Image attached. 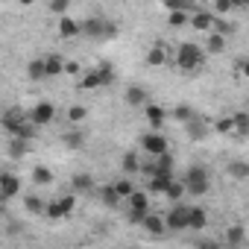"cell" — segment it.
Returning <instances> with one entry per match:
<instances>
[{
	"label": "cell",
	"mask_w": 249,
	"mask_h": 249,
	"mask_svg": "<svg viewBox=\"0 0 249 249\" xmlns=\"http://www.w3.org/2000/svg\"><path fill=\"white\" fill-rule=\"evenodd\" d=\"M185 196H188V188H185V182H176V179H173L170 188L164 191V199H170V202H182Z\"/></svg>",
	"instance_id": "obj_29"
},
{
	"label": "cell",
	"mask_w": 249,
	"mask_h": 249,
	"mask_svg": "<svg viewBox=\"0 0 249 249\" xmlns=\"http://www.w3.org/2000/svg\"><path fill=\"white\" fill-rule=\"evenodd\" d=\"M65 62H68V59H62L59 53H47V56H44L47 76H59V73H65Z\"/></svg>",
	"instance_id": "obj_25"
},
{
	"label": "cell",
	"mask_w": 249,
	"mask_h": 249,
	"mask_svg": "<svg viewBox=\"0 0 249 249\" xmlns=\"http://www.w3.org/2000/svg\"><path fill=\"white\" fill-rule=\"evenodd\" d=\"M59 36L62 38H79L82 36V24L73 21L71 15H59Z\"/></svg>",
	"instance_id": "obj_13"
},
{
	"label": "cell",
	"mask_w": 249,
	"mask_h": 249,
	"mask_svg": "<svg viewBox=\"0 0 249 249\" xmlns=\"http://www.w3.org/2000/svg\"><path fill=\"white\" fill-rule=\"evenodd\" d=\"M234 71H237L240 76H246V79H249V56H243V59H237V65H234Z\"/></svg>",
	"instance_id": "obj_44"
},
{
	"label": "cell",
	"mask_w": 249,
	"mask_h": 249,
	"mask_svg": "<svg viewBox=\"0 0 249 249\" xmlns=\"http://www.w3.org/2000/svg\"><path fill=\"white\" fill-rule=\"evenodd\" d=\"M123 103L132 106V108H144L150 103V97H147V91L141 85H126V91H123Z\"/></svg>",
	"instance_id": "obj_10"
},
{
	"label": "cell",
	"mask_w": 249,
	"mask_h": 249,
	"mask_svg": "<svg viewBox=\"0 0 249 249\" xmlns=\"http://www.w3.org/2000/svg\"><path fill=\"white\" fill-rule=\"evenodd\" d=\"M27 76H30V79H36V82L50 79V76H47V65H44V59H33V62L27 65Z\"/></svg>",
	"instance_id": "obj_27"
},
{
	"label": "cell",
	"mask_w": 249,
	"mask_h": 249,
	"mask_svg": "<svg viewBox=\"0 0 249 249\" xmlns=\"http://www.w3.org/2000/svg\"><path fill=\"white\" fill-rule=\"evenodd\" d=\"M73 205H76V196L68 194V196H59V199H50L47 208H44V217L47 220H65L73 214Z\"/></svg>",
	"instance_id": "obj_4"
},
{
	"label": "cell",
	"mask_w": 249,
	"mask_h": 249,
	"mask_svg": "<svg viewBox=\"0 0 249 249\" xmlns=\"http://www.w3.org/2000/svg\"><path fill=\"white\" fill-rule=\"evenodd\" d=\"M170 182H173V170H156L153 176H150V194H161L164 196V191L170 188Z\"/></svg>",
	"instance_id": "obj_11"
},
{
	"label": "cell",
	"mask_w": 249,
	"mask_h": 249,
	"mask_svg": "<svg viewBox=\"0 0 249 249\" xmlns=\"http://www.w3.org/2000/svg\"><path fill=\"white\" fill-rule=\"evenodd\" d=\"M114 188H117V194H120L123 199H129V196L135 194V185H132L129 179H117V182H114Z\"/></svg>",
	"instance_id": "obj_37"
},
{
	"label": "cell",
	"mask_w": 249,
	"mask_h": 249,
	"mask_svg": "<svg viewBox=\"0 0 249 249\" xmlns=\"http://www.w3.org/2000/svg\"><path fill=\"white\" fill-rule=\"evenodd\" d=\"M188 220H191V205H185V202H173V208L164 214L167 231H185Z\"/></svg>",
	"instance_id": "obj_5"
},
{
	"label": "cell",
	"mask_w": 249,
	"mask_h": 249,
	"mask_svg": "<svg viewBox=\"0 0 249 249\" xmlns=\"http://www.w3.org/2000/svg\"><path fill=\"white\" fill-rule=\"evenodd\" d=\"M185 129H188V138H191V141H202V138H205V135H208L214 126H208L205 120L194 117V120H188V123H185Z\"/></svg>",
	"instance_id": "obj_16"
},
{
	"label": "cell",
	"mask_w": 249,
	"mask_h": 249,
	"mask_svg": "<svg viewBox=\"0 0 249 249\" xmlns=\"http://www.w3.org/2000/svg\"><path fill=\"white\" fill-rule=\"evenodd\" d=\"M185 188H188V196H194V199H199V196H205L208 191H211V179H208V170L202 167V164H194V167H188V173H185Z\"/></svg>",
	"instance_id": "obj_2"
},
{
	"label": "cell",
	"mask_w": 249,
	"mask_h": 249,
	"mask_svg": "<svg viewBox=\"0 0 249 249\" xmlns=\"http://www.w3.org/2000/svg\"><path fill=\"white\" fill-rule=\"evenodd\" d=\"M147 65H150V68L170 65V53H167V47H164L161 41H156V44L150 47V53H147Z\"/></svg>",
	"instance_id": "obj_14"
},
{
	"label": "cell",
	"mask_w": 249,
	"mask_h": 249,
	"mask_svg": "<svg viewBox=\"0 0 249 249\" xmlns=\"http://www.w3.org/2000/svg\"><path fill=\"white\" fill-rule=\"evenodd\" d=\"M100 202H103L106 208H117V205L123 202V196L117 194L114 185H106V188H100Z\"/></svg>",
	"instance_id": "obj_22"
},
{
	"label": "cell",
	"mask_w": 249,
	"mask_h": 249,
	"mask_svg": "<svg viewBox=\"0 0 249 249\" xmlns=\"http://www.w3.org/2000/svg\"><path fill=\"white\" fill-rule=\"evenodd\" d=\"M243 226H229V231H226V243H231V246H240L243 243Z\"/></svg>",
	"instance_id": "obj_36"
},
{
	"label": "cell",
	"mask_w": 249,
	"mask_h": 249,
	"mask_svg": "<svg viewBox=\"0 0 249 249\" xmlns=\"http://www.w3.org/2000/svg\"><path fill=\"white\" fill-rule=\"evenodd\" d=\"M62 144L68 150H82L85 147V132L82 129H68V132H62Z\"/></svg>",
	"instance_id": "obj_20"
},
{
	"label": "cell",
	"mask_w": 249,
	"mask_h": 249,
	"mask_svg": "<svg viewBox=\"0 0 249 249\" xmlns=\"http://www.w3.org/2000/svg\"><path fill=\"white\" fill-rule=\"evenodd\" d=\"M65 73L68 76H79V65L76 62H65Z\"/></svg>",
	"instance_id": "obj_45"
},
{
	"label": "cell",
	"mask_w": 249,
	"mask_h": 249,
	"mask_svg": "<svg viewBox=\"0 0 249 249\" xmlns=\"http://www.w3.org/2000/svg\"><path fill=\"white\" fill-rule=\"evenodd\" d=\"M53 117H56V106H53L50 100H41V103H36V106L30 108V120L36 123L38 129H41V126H50Z\"/></svg>",
	"instance_id": "obj_6"
},
{
	"label": "cell",
	"mask_w": 249,
	"mask_h": 249,
	"mask_svg": "<svg viewBox=\"0 0 249 249\" xmlns=\"http://www.w3.org/2000/svg\"><path fill=\"white\" fill-rule=\"evenodd\" d=\"M205 50H208V56H220L226 50V36L217 33V30H211L208 33V41H205Z\"/></svg>",
	"instance_id": "obj_19"
},
{
	"label": "cell",
	"mask_w": 249,
	"mask_h": 249,
	"mask_svg": "<svg viewBox=\"0 0 249 249\" xmlns=\"http://www.w3.org/2000/svg\"><path fill=\"white\" fill-rule=\"evenodd\" d=\"M231 9L237 12V9H246V0H231Z\"/></svg>",
	"instance_id": "obj_46"
},
{
	"label": "cell",
	"mask_w": 249,
	"mask_h": 249,
	"mask_svg": "<svg viewBox=\"0 0 249 249\" xmlns=\"http://www.w3.org/2000/svg\"><path fill=\"white\" fill-rule=\"evenodd\" d=\"M106 27H108L106 15H91L88 21H82V36L94 41H106Z\"/></svg>",
	"instance_id": "obj_7"
},
{
	"label": "cell",
	"mask_w": 249,
	"mask_h": 249,
	"mask_svg": "<svg viewBox=\"0 0 249 249\" xmlns=\"http://www.w3.org/2000/svg\"><path fill=\"white\" fill-rule=\"evenodd\" d=\"M144 114H147L150 129H164V120H167V114H164V108H161V106H156V103H147V106H144Z\"/></svg>",
	"instance_id": "obj_15"
},
{
	"label": "cell",
	"mask_w": 249,
	"mask_h": 249,
	"mask_svg": "<svg viewBox=\"0 0 249 249\" xmlns=\"http://www.w3.org/2000/svg\"><path fill=\"white\" fill-rule=\"evenodd\" d=\"M30 150H33V141L12 135V141H9V156L12 159H24V156H30Z\"/></svg>",
	"instance_id": "obj_21"
},
{
	"label": "cell",
	"mask_w": 249,
	"mask_h": 249,
	"mask_svg": "<svg viewBox=\"0 0 249 249\" xmlns=\"http://www.w3.org/2000/svg\"><path fill=\"white\" fill-rule=\"evenodd\" d=\"M79 88H82V91H94V88H106V82H103V73H100V68H94V71H88V73H82V76H79Z\"/></svg>",
	"instance_id": "obj_17"
},
{
	"label": "cell",
	"mask_w": 249,
	"mask_h": 249,
	"mask_svg": "<svg viewBox=\"0 0 249 249\" xmlns=\"http://www.w3.org/2000/svg\"><path fill=\"white\" fill-rule=\"evenodd\" d=\"M234 135L237 138H246L249 135V111H234Z\"/></svg>",
	"instance_id": "obj_30"
},
{
	"label": "cell",
	"mask_w": 249,
	"mask_h": 249,
	"mask_svg": "<svg viewBox=\"0 0 249 249\" xmlns=\"http://www.w3.org/2000/svg\"><path fill=\"white\" fill-rule=\"evenodd\" d=\"M141 229H147L150 234H164V231H167V223H164V217H159V214H147L144 223H141Z\"/></svg>",
	"instance_id": "obj_23"
},
{
	"label": "cell",
	"mask_w": 249,
	"mask_h": 249,
	"mask_svg": "<svg viewBox=\"0 0 249 249\" xmlns=\"http://www.w3.org/2000/svg\"><path fill=\"white\" fill-rule=\"evenodd\" d=\"M97 68H100V73H103V82H106V85H114V79H117V73H114V68H111V62H100Z\"/></svg>",
	"instance_id": "obj_38"
},
{
	"label": "cell",
	"mask_w": 249,
	"mask_h": 249,
	"mask_svg": "<svg viewBox=\"0 0 249 249\" xmlns=\"http://www.w3.org/2000/svg\"><path fill=\"white\" fill-rule=\"evenodd\" d=\"M141 150L147 153V156H164V153H170V141L164 138V132L161 129H153V132H147V135H141Z\"/></svg>",
	"instance_id": "obj_3"
},
{
	"label": "cell",
	"mask_w": 249,
	"mask_h": 249,
	"mask_svg": "<svg viewBox=\"0 0 249 249\" xmlns=\"http://www.w3.org/2000/svg\"><path fill=\"white\" fill-rule=\"evenodd\" d=\"M85 117H88V108H85V106H71V108H68V120H71V123H82Z\"/></svg>",
	"instance_id": "obj_39"
},
{
	"label": "cell",
	"mask_w": 249,
	"mask_h": 249,
	"mask_svg": "<svg viewBox=\"0 0 249 249\" xmlns=\"http://www.w3.org/2000/svg\"><path fill=\"white\" fill-rule=\"evenodd\" d=\"M214 12L217 15H229L231 12V0H214Z\"/></svg>",
	"instance_id": "obj_43"
},
{
	"label": "cell",
	"mask_w": 249,
	"mask_h": 249,
	"mask_svg": "<svg viewBox=\"0 0 249 249\" xmlns=\"http://www.w3.org/2000/svg\"><path fill=\"white\" fill-rule=\"evenodd\" d=\"M71 185H73L76 194H91V191H94V176H91V173H76V176L71 179Z\"/></svg>",
	"instance_id": "obj_26"
},
{
	"label": "cell",
	"mask_w": 249,
	"mask_h": 249,
	"mask_svg": "<svg viewBox=\"0 0 249 249\" xmlns=\"http://www.w3.org/2000/svg\"><path fill=\"white\" fill-rule=\"evenodd\" d=\"M21 194V179L15 176V173H0V199L3 202H9V199H15Z\"/></svg>",
	"instance_id": "obj_8"
},
{
	"label": "cell",
	"mask_w": 249,
	"mask_h": 249,
	"mask_svg": "<svg viewBox=\"0 0 249 249\" xmlns=\"http://www.w3.org/2000/svg\"><path fill=\"white\" fill-rule=\"evenodd\" d=\"M214 24H217V12H205V9L191 12V27H194L196 33H211Z\"/></svg>",
	"instance_id": "obj_9"
},
{
	"label": "cell",
	"mask_w": 249,
	"mask_h": 249,
	"mask_svg": "<svg viewBox=\"0 0 249 249\" xmlns=\"http://www.w3.org/2000/svg\"><path fill=\"white\" fill-rule=\"evenodd\" d=\"M126 202H129V211H132V214H141V217H147V214H150V196H147V194L135 191Z\"/></svg>",
	"instance_id": "obj_18"
},
{
	"label": "cell",
	"mask_w": 249,
	"mask_h": 249,
	"mask_svg": "<svg viewBox=\"0 0 249 249\" xmlns=\"http://www.w3.org/2000/svg\"><path fill=\"white\" fill-rule=\"evenodd\" d=\"M18 3H21V6H33V3H36V0H18Z\"/></svg>",
	"instance_id": "obj_47"
},
{
	"label": "cell",
	"mask_w": 249,
	"mask_h": 249,
	"mask_svg": "<svg viewBox=\"0 0 249 249\" xmlns=\"http://www.w3.org/2000/svg\"><path fill=\"white\" fill-rule=\"evenodd\" d=\"M229 173L234 179H249V167L246 164H229Z\"/></svg>",
	"instance_id": "obj_42"
},
{
	"label": "cell",
	"mask_w": 249,
	"mask_h": 249,
	"mask_svg": "<svg viewBox=\"0 0 249 249\" xmlns=\"http://www.w3.org/2000/svg\"><path fill=\"white\" fill-rule=\"evenodd\" d=\"M173 117H176V120H182V123H188V120H194L196 114H194V108H191L188 103H179V106L173 108Z\"/></svg>",
	"instance_id": "obj_35"
},
{
	"label": "cell",
	"mask_w": 249,
	"mask_h": 249,
	"mask_svg": "<svg viewBox=\"0 0 249 249\" xmlns=\"http://www.w3.org/2000/svg\"><path fill=\"white\" fill-rule=\"evenodd\" d=\"M205 226H208V214H205L199 205H191V220H188V229L199 231V229H205Z\"/></svg>",
	"instance_id": "obj_28"
},
{
	"label": "cell",
	"mask_w": 249,
	"mask_h": 249,
	"mask_svg": "<svg viewBox=\"0 0 249 249\" xmlns=\"http://www.w3.org/2000/svg\"><path fill=\"white\" fill-rule=\"evenodd\" d=\"M24 120H30V114H24V108L12 106V108H6V111H3V120H0V123H3V129L12 135V129L18 126V123H24Z\"/></svg>",
	"instance_id": "obj_12"
},
{
	"label": "cell",
	"mask_w": 249,
	"mask_h": 249,
	"mask_svg": "<svg viewBox=\"0 0 249 249\" xmlns=\"http://www.w3.org/2000/svg\"><path fill=\"white\" fill-rule=\"evenodd\" d=\"M164 9L167 12H196L194 0H164Z\"/></svg>",
	"instance_id": "obj_31"
},
{
	"label": "cell",
	"mask_w": 249,
	"mask_h": 249,
	"mask_svg": "<svg viewBox=\"0 0 249 249\" xmlns=\"http://www.w3.org/2000/svg\"><path fill=\"white\" fill-rule=\"evenodd\" d=\"M24 205H27V211H33V214H44V208H47V202L38 199V196H27Z\"/></svg>",
	"instance_id": "obj_40"
},
{
	"label": "cell",
	"mask_w": 249,
	"mask_h": 249,
	"mask_svg": "<svg viewBox=\"0 0 249 249\" xmlns=\"http://www.w3.org/2000/svg\"><path fill=\"white\" fill-rule=\"evenodd\" d=\"M33 182H36V185H41V188H44V185H50V182H53V170H50V167H44V164L33 167Z\"/></svg>",
	"instance_id": "obj_32"
},
{
	"label": "cell",
	"mask_w": 249,
	"mask_h": 249,
	"mask_svg": "<svg viewBox=\"0 0 249 249\" xmlns=\"http://www.w3.org/2000/svg\"><path fill=\"white\" fill-rule=\"evenodd\" d=\"M214 132L217 135H234V117H220L214 123Z\"/></svg>",
	"instance_id": "obj_34"
},
{
	"label": "cell",
	"mask_w": 249,
	"mask_h": 249,
	"mask_svg": "<svg viewBox=\"0 0 249 249\" xmlns=\"http://www.w3.org/2000/svg\"><path fill=\"white\" fill-rule=\"evenodd\" d=\"M246 9H249V0H246Z\"/></svg>",
	"instance_id": "obj_48"
},
{
	"label": "cell",
	"mask_w": 249,
	"mask_h": 249,
	"mask_svg": "<svg viewBox=\"0 0 249 249\" xmlns=\"http://www.w3.org/2000/svg\"><path fill=\"white\" fill-rule=\"evenodd\" d=\"M167 24L173 30H182V27L191 24V12H167Z\"/></svg>",
	"instance_id": "obj_33"
},
{
	"label": "cell",
	"mask_w": 249,
	"mask_h": 249,
	"mask_svg": "<svg viewBox=\"0 0 249 249\" xmlns=\"http://www.w3.org/2000/svg\"><path fill=\"white\" fill-rule=\"evenodd\" d=\"M50 12L53 15H68L71 12V0H50Z\"/></svg>",
	"instance_id": "obj_41"
},
{
	"label": "cell",
	"mask_w": 249,
	"mask_h": 249,
	"mask_svg": "<svg viewBox=\"0 0 249 249\" xmlns=\"http://www.w3.org/2000/svg\"><path fill=\"white\" fill-rule=\"evenodd\" d=\"M205 59H208V50H205V47H199L196 41H185V44H179L173 65H176L182 73H194V71H199V68L205 65Z\"/></svg>",
	"instance_id": "obj_1"
},
{
	"label": "cell",
	"mask_w": 249,
	"mask_h": 249,
	"mask_svg": "<svg viewBox=\"0 0 249 249\" xmlns=\"http://www.w3.org/2000/svg\"><path fill=\"white\" fill-rule=\"evenodd\" d=\"M120 167H123V173H129V176L144 170V164H141L138 153H132V150H129V153H123V161H120Z\"/></svg>",
	"instance_id": "obj_24"
}]
</instances>
